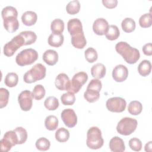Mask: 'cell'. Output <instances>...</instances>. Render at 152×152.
Wrapping results in <instances>:
<instances>
[{"label":"cell","mask_w":152,"mask_h":152,"mask_svg":"<svg viewBox=\"0 0 152 152\" xmlns=\"http://www.w3.org/2000/svg\"><path fill=\"white\" fill-rule=\"evenodd\" d=\"M115 49L129 64H135L140 58V51L125 42H118L115 46Z\"/></svg>","instance_id":"6da1fadb"},{"label":"cell","mask_w":152,"mask_h":152,"mask_svg":"<svg viewBox=\"0 0 152 152\" xmlns=\"http://www.w3.org/2000/svg\"><path fill=\"white\" fill-rule=\"evenodd\" d=\"M104 143L102 136V132L97 126H92L88 129L87 132L86 144L87 147L93 150L100 148Z\"/></svg>","instance_id":"7a4b0ae2"},{"label":"cell","mask_w":152,"mask_h":152,"mask_svg":"<svg viewBox=\"0 0 152 152\" xmlns=\"http://www.w3.org/2000/svg\"><path fill=\"white\" fill-rule=\"evenodd\" d=\"M46 71V67L43 64L38 63L24 74V81L26 83H33L41 80L45 77Z\"/></svg>","instance_id":"3957f363"},{"label":"cell","mask_w":152,"mask_h":152,"mask_svg":"<svg viewBox=\"0 0 152 152\" xmlns=\"http://www.w3.org/2000/svg\"><path fill=\"white\" fill-rule=\"evenodd\" d=\"M37 52L31 48L25 49L19 52L15 58V62L20 66L31 65L38 59Z\"/></svg>","instance_id":"277c9868"},{"label":"cell","mask_w":152,"mask_h":152,"mask_svg":"<svg viewBox=\"0 0 152 152\" xmlns=\"http://www.w3.org/2000/svg\"><path fill=\"white\" fill-rule=\"evenodd\" d=\"M138 122L135 119L125 117L118 122L116 126V131L121 135H129L135 131Z\"/></svg>","instance_id":"5b68a950"},{"label":"cell","mask_w":152,"mask_h":152,"mask_svg":"<svg viewBox=\"0 0 152 152\" xmlns=\"http://www.w3.org/2000/svg\"><path fill=\"white\" fill-rule=\"evenodd\" d=\"M23 46H24V40L21 35L18 34L4 45L3 49L4 54L8 57L12 56Z\"/></svg>","instance_id":"8992f818"},{"label":"cell","mask_w":152,"mask_h":152,"mask_svg":"<svg viewBox=\"0 0 152 152\" xmlns=\"http://www.w3.org/2000/svg\"><path fill=\"white\" fill-rule=\"evenodd\" d=\"M18 137L14 130L6 132L2 139L0 141L1 149L3 152L10 151L13 146L18 144Z\"/></svg>","instance_id":"52a82bcc"},{"label":"cell","mask_w":152,"mask_h":152,"mask_svg":"<svg viewBox=\"0 0 152 152\" xmlns=\"http://www.w3.org/2000/svg\"><path fill=\"white\" fill-rule=\"evenodd\" d=\"M88 75L86 72L81 71L74 75L71 82L68 91L73 93H77L82 86L87 82Z\"/></svg>","instance_id":"ba28073f"},{"label":"cell","mask_w":152,"mask_h":152,"mask_svg":"<svg viewBox=\"0 0 152 152\" xmlns=\"http://www.w3.org/2000/svg\"><path fill=\"white\" fill-rule=\"evenodd\" d=\"M108 110L112 112H122L125 110L126 106L125 100L120 97H113L109 99L106 103Z\"/></svg>","instance_id":"9c48e42d"},{"label":"cell","mask_w":152,"mask_h":152,"mask_svg":"<svg viewBox=\"0 0 152 152\" xmlns=\"http://www.w3.org/2000/svg\"><path fill=\"white\" fill-rule=\"evenodd\" d=\"M18 102L22 110L26 112L30 110L33 104L31 92L27 90L21 91L18 96Z\"/></svg>","instance_id":"30bf717a"},{"label":"cell","mask_w":152,"mask_h":152,"mask_svg":"<svg viewBox=\"0 0 152 152\" xmlns=\"http://www.w3.org/2000/svg\"><path fill=\"white\" fill-rule=\"evenodd\" d=\"M61 117L65 125L68 128L74 127L77 123V116L72 109H65L62 110Z\"/></svg>","instance_id":"8fae6325"},{"label":"cell","mask_w":152,"mask_h":152,"mask_svg":"<svg viewBox=\"0 0 152 152\" xmlns=\"http://www.w3.org/2000/svg\"><path fill=\"white\" fill-rule=\"evenodd\" d=\"M128 76V70L127 68L122 64L115 66L112 71V77L118 83H121L126 80Z\"/></svg>","instance_id":"7c38bea8"},{"label":"cell","mask_w":152,"mask_h":152,"mask_svg":"<svg viewBox=\"0 0 152 152\" xmlns=\"http://www.w3.org/2000/svg\"><path fill=\"white\" fill-rule=\"evenodd\" d=\"M109 26V23L106 19L103 18H99L93 23V30L96 34L102 36L105 34Z\"/></svg>","instance_id":"4fadbf2b"},{"label":"cell","mask_w":152,"mask_h":152,"mask_svg":"<svg viewBox=\"0 0 152 152\" xmlns=\"http://www.w3.org/2000/svg\"><path fill=\"white\" fill-rule=\"evenodd\" d=\"M70 82L71 81L66 74L60 73L55 78V85L59 90L68 91L70 87Z\"/></svg>","instance_id":"5bb4252c"},{"label":"cell","mask_w":152,"mask_h":152,"mask_svg":"<svg viewBox=\"0 0 152 152\" xmlns=\"http://www.w3.org/2000/svg\"><path fill=\"white\" fill-rule=\"evenodd\" d=\"M67 28L71 36L83 32L82 23L79 19L76 18H72L68 21Z\"/></svg>","instance_id":"9a60e30c"},{"label":"cell","mask_w":152,"mask_h":152,"mask_svg":"<svg viewBox=\"0 0 152 152\" xmlns=\"http://www.w3.org/2000/svg\"><path fill=\"white\" fill-rule=\"evenodd\" d=\"M3 24L5 29L9 33L15 32L20 26L17 17H9L3 19Z\"/></svg>","instance_id":"2e32d148"},{"label":"cell","mask_w":152,"mask_h":152,"mask_svg":"<svg viewBox=\"0 0 152 152\" xmlns=\"http://www.w3.org/2000/svg\"><path fill=\"white\" fill-rule=\"evenodd\" d=\"M109 148L113 152H122L125 150V145L122 139L115 136L109 141Z\"/></svg>","instance_id":"e0dca14e"},{"label":"cell","mask_w":152,"mask_h":152,"mask_svg":"<svg viewBox=\"0 0 152 152\" xmlns=\"http://www.w3.org/2000/svg\"><path fill=\"white\" fill-rule=\"evenodd\" d=\"M43 61L48 65H54L58 61V53L54 50H46L43 54Z\"/></svg>","instance_id":"ac0fdd59"},{"label":"cell","mask_w":152,"mask_h":152,"mask_svg":"<svg viewBox=\"0 0 152 152\" xmlns=\"http://www.w3.org/2000/svg\"><path fill=\"white\" fill-rule=\"evenodd\" d=\"M37 20V15L36 12L32 11H27L24 12L21 16L22 23L27 26L34 25Z\"/></svg>","instance_id":"d6986e66"},{"label":"cell","mask_w":152,"mask_h":152,"mask_svg":"<svg viewBox=\"0 0 152 152\" xmlns=\"http://www.w3.org/2000/svg\"><path fill=\"white\" fill-rule=\"evenodd\" d=\"M71 43L72 46L75 48L83 49L87 44V41L84 36V31L81 33L72 36Z\"/></svg>","instance_id":"ffe728a7"},{"label":"cell","mask_w":152,"mask_h":152,"mask_svg":"<svg viewBox=\"0 0 152 152\" xmlns=\"http://www.w3.org/2000/svg\"><path fill=\"white\" fill-rule=\"evenodd\" d=\"M106 67L102 63L96 64L91 68V75L97 79L103 78L106 74Z\"/></svg>","instance_id":"44dd1931"},{"label":"cell","mask_w":152,"mask_h":152,"mask_svg":"<svg viewBox=\"0 0 152 152\" xmlns=\"http://www.w3.org/2000/svg\"><path fill=\"white\" fill-rule=\"evenodd\" d=\"M64 40V37L62 34L59 33H52L48 37V44L55 48H58L61 46Z\"/></svg>","instance_id":"7402d4cb"},{"label":"cell","mask_w":152,"mask_h":152,"mask_svg":"<svg viewBox=\"0 0 152 152\" xmlns=\"http://www.w3.org/2000/svg\"><path fill=\"white\" fill-rule=\"evenodd\" d=\"M84 99L90 103H94L97 101L100 97V91L93 88H87L84 93Z\"/></svg>","instance_id":"603a6c76"},{"label":"cell","mask_w":152,"mask_h":152,"mask_svg":"<svg viewBox=\"0 0 152 152\" xmlns=\"http://www.w3.org/2000/svg\"><path fill=\"white\" fill-rule=\"evenodd\" d=\"M138 73L142 77H146L149 75L151 71V64L148 60H143L138 65Z\"/></svg>","instance_id":"cb8c5ba5"},{"label":"cell","mask_w":152,"mask_h":152,"mask_svg":"<svg viewBox=\"0 0 152 152\" xmlns=\"http://www.w3.org/2000/svg\"><path fill=\"white\" fill-rule=\"evenodd\" d=\"M142 110V105L139 101L133 100L129 103L128 107V112L132 115H138Z\"/></svg>","instance_id":"d4e9b609"},{"label":"cell","mask_w":152,"mask_h":152,"mask_svg":"<svg viewBox=\"0 0 152 152\" xmlns=\"http://www.w3.org/2000/svg\"><path fill=\"white\" fill-rule=\"evenodd\" d=\"M135 22L131 18H125L121 23L122 29L125 33H131L134 31L135 28Z\"/></svg>","instance_id":"484cf974"},{"label":"cell","mask_w":152,"mask_h":152,"mask_svg":"<svg viewBox=\"0 0 152 152\" xmlns=\"http://www.w3.org/2000/svg\"><path fill=\"white\" fill-rule=\"evenodd\" d=\"M24 40V46L34 43L37 39V35L32 31H24L20 34Z\"/></svg>","instance_id":"4316f807"},{"label":"cell","mask_w":152,"mask_h":152,"mask_svg":"<svg viewBox=\"0 0 152 152\" xmlns=\"http://www.w3.org/2000/svg\"><path fill=\"white\" fill-rule=\"evenodd\" d=\"M69 138V132L65 128H58L55 132V139L60 142H65Z\"/></svg>","instance_id":"83f0119b"},{"label":"cell","mask_w":152,"mask_h":152,"mask_svg":"<svg viewBox=\"0 0 152 152\" xmlns=\"http://www.w3.org/2000/svg\"><path fill=\"white\" fill-rule=\"evenodd\" d=\"M120 35L118 27L115 25H110L105 33L106 38L109 40H116Z\"/></svg>","instance_id":"f1b7e54d"},{"label":"cell","mask_w":152,"mask_h":152,"mask_svg":"<svg viewBox=\"0 0 152 152\" xmlns=\"http://www.w3.org/2000/svg\"><path fill=\"white\" fill-rule=\"evenodd\" d=\"M58 119L54 115H49L47 116L45 121V125L47 129L49 131L55 130L58 126Z\"/></svg>","instance_id":"f546056e"},{"label":"cell","mask_w":152,"mask_h":152,"mask_svg":"<svg viewBox=\"0 0 152 152\" xmlns=\"http://www.w3.org/2000/svg\"><path fill=\"white\" fill-rule=\"evenodd\" d=\"M50 30L52 33L62 34L64 30V23L63 20L59 18L53 20L50 24Z\"/></svg>","instance_id":"4dcf8cb0"},{"label":"cell","mask_w":152,"mask_h":152,"mask_svg":"<svg viewBox=\"0 0 152 152\" xmlns=\"http://www.w3.org/2000/svg\"><path fill=\"white\" fill-rule=\"evenodd\" d=\"M18 81V76L15 72L8 73L5 78L4 83L9 87H14L17 86Z\"/></svg>","instance_id":"1f68e13d"},{"label":"cell","mask_w":152,"mask_h":152,"mask_svg":"<svg viewBox=\"0 0 152 152\" xmlns=\"http://www.w3.org/2000/svg\"><path fill=\"white\" fill-rule=\"evenodd\" d=\"M45 107L49 110H55L59 107V101L54 96H49L44 102Z\"/></svg>","instance_id":"d6a6232c"},{"label":"cell","mask_w":152,"mask_h":152,"mask_svg":"<svg viewBox=\"0 0 152 152\" xmlns=\"http://www.w3.org/2000/svg\"><path fill=\"white\" fill-rule=\"evenodd\" d=\"M80 10V3L78 0H74L69 2L66 6V12L71 15L77 14Z\"/></svg>","instance_id":"836d02e7"},{"label":"cell","mask_w":152,"mask_h":152,"mask_svg":"<svg viewBox=\"0 0 152 152\" xmlns=\"http://www.w3.org/2000/svg\"><path fill=\"white\" fill-rule=\"evenodd\" d=\"M45 87L42 85L37 84L33 88V91L31 93L32 97L35 100H40L45 97Z\"/></svg>","instance_id":"e575fe53"},{"label":"cell","mask_w":152,"mask_h":152,"mask_svg":"<svg viewBox=\"0 0 152 152\" xmlns=\"http://www.w3.org/2000/svg\"><path fill=\"white\" fill-rule=\"evenodd\" d=\"M35 145L36 148L39 151H47L49 149L50 142L49 140L45 137H41L37 139L36 141Z\"/></svg>","instance_id":"d590c367"},{"label":"cell","mask_w":152,"mask_h":152,"mask_svg":"<svg viewBox=\"0 0 152 152\" xmlns=\"http://www.w3.org/2000/svg\"><path fill=\"white\" fill-rule=\"evenodd\" d=\"M61 100L62 103L65 106H70L74 104L75 101V96L74 93L68 91L64 93L61 96Z\"/></svg>","instance_id":"8d00e7d4"},{"label":"cell","mask_w":152,"mask_h":152,"mask_svg":"<svg viewBox=\"0 0 152 152\" xmlns=\"http://www.w3.org/2000/svg\"><path fill=\"white\" fill-rule=\"evenodd\" d=\"M139 24L142 28L150 27L152 24V15L151 12L142 15L139 19Z\"/></svg>","instance_id":"74e56055"},{"label":"cell","mask_w":152,"mask_h":152,"mask_svg":"<svg viewBox=\"0 0 152 152\" xmlns=\"http://www.w3.org/2000/svg\"><path fill=\"white\" fill-rule=\"evenodd\" d=\"M14 131L16 132L18 137V144H24L27 139V131L23 127L18 126L15 128Z\"/></svg>","instance_id":"f35d334b"},{"label":"cell","mask_w":152,"mask_h":152,"mask_svg":"<svg viewBox=\"0 0 152 152\" xmlns=\"http://www.w3.org/2000/svg\"><path fill=\"white\" fill-rule=\"evenodd\" d=\"M1 15L2 19L9 17H18V12L15 8L12 6H7L2 10Z\"/></svg>","instance_id":"ab89813d"},{"label":"cell","mask_w":152,"mask_h":152,"mask_svg":"<svg viewBox=\"0 0 152 152\" xmlns=\"http://www.w3.org/2000/svg\"><path fill=\"white\" fill-rule=\"evenodd\" d=\"M84 56L87 62L93 63L97 59L98 55L96 50L93 48H88L84 52Z\"/></svg>","instance_id":"60d3db41"},{"label":"cell","mask_w":152,"mask_h":152,"mask_svg":"<svg viewBox=\"0 0 152 152\" xmlns=\"http://www.w3.org/2000/svg\"><path fill=\"white\" fill-rule=\"evenodd\" d=\"M10 93L8 90L5 88H0V108L5 107L8 102Z\"/></svg>","instance_id":"b9f144b4"},{"label":"cell","mask_w":152,"mask_h":152,"mask_svg":"<svg viewBox=\"0 0 152 152\" xmlns=\"http://www.w3.org/2000/svg\"><path fill=\"white\" fill-rule=\"evenodd\" d=\"M129 146L133 151H139L142 148V142L140 139L132 138L129 141Z\"/></svg>","instance_id":"7bdbcfd3"},{"label":"cell","mask_w":152,"mask_h":152,"mask_svg":"<svg viewBox=\"0 0 152 152\" xmlns=\"http://www.w3.org/2000/svg\"><path fill=\"white\" fill-rule=\"evenodd\" d=\"M102 87V84L101 81H100L99 79H97V78L92 79L90 81V83H88L87 87V88L96 89L99 91H100Z\"/></svg>","instance_id":"ee69618b"},{"label":"cell","mask_w":152,"mask_h":152,"mask_svg":"<svg viewBox=\"0 0 152 152\" xmlns=\"http://www.w3.org/2000/svg\"><path fill=\"white\" fill-rule=\"evenodd\" d=\"M117 0H103L102 3L103 5L107 8L112 9L116 7L118 5Z\"/></svg>","instance_id":"f6af8a7d"},{"label":"cell","mask_w":152,"mask_h":152,"mask_svg":"<svg viewBox=\"0 0 152 152\" xmlns=\"http://www.w3.org/2000/svg\"><path fill=\"white\" fill-rule=\"evenodd\" d=\"M152 45L151 43L144 45L142 47V52L146 56H151L152 55Z\"/></svg>","instance_id":"bcb514c9"},{"label":"cell","mask_w":152,"mask_h":152,"mask_svg":"<svg viewBox=\"0 0 152 152\" xmlns=\"http://www.w3.org/2000/svg\"><path fill=\"white\" fill-rule=\"evenodd\" d=\"M151 147H152V141H150L148 142H147L145 145V151L147 152H151Z\"/></svg>","instance_id":"7dc6e473"}]
</instances>
